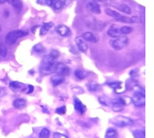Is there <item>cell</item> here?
Instances as JSON below:
<instances>
[{
  "instance_id": "obj_1",
  "label": "cell",
  "mask_w": 154,
  "mask_h": 138,
  "mask_svg": "<svg viewBox=\"0 0 154 138\" xmlns=\"http://www.w3.org/2000/svg\"><path fill=\"white\" fill-rule=\"evenodd\" d=\"M111 123L118 127H126L132 126L133 124V120L124 115H118L111 119Z\"/></svg>"
},
{
  "instance_id": "obj_2",
  "label": "cell",
  "mask_w": 154,
  "mask_h": 138,
  "mask_svg": "<svg viewBox=\"0 0 154 138\" xmlns=\"http://www.w3.org/2000/svg\"><path fill=\"white\" fill-rule=\"evenodd\" d=\"M110 45L114 49L119 51L128 45V38L126 36H119L115 39L110 41Z\"/></svg>"
},
{
  "instance_id": "obj_3",
  "label": "cell",
  "mask_w": 154,
  "mask_h": 138,
  "mask_svg": "<svg viewBox=\"0 0 154 138\" xmlns=\"http://www.w3.org/2000/svg\"><path fill=\"white\" fill-rule=\"evenodd\" d=\"M132 102L136 107H143L146 105V95L143 89L135 91L132 98Z\"/></svg>"
},
{
  "instance_id": "obj_4",
  "label": "cell",
  "mask_w": 154,
  "mask_h": 138,
  "mask_svg": "<svg viewBox=\"0 0 154 138\" xmlns=\"http://www.w3.org/2000/svg\"><path fill=\"white\" fill-rule=\"evenodd\" d=\"M53 73L58 74L61 76H68L69 74V68L64 63H59V62H54L52 64Z\"/></svg>"
},
{
  "instance_id": "obj_5",
  "label": "cell",
  "mask_w": 154,
  "mask_h": 138,
  "mask_svg": "<svg viewBox=\"0 0 154 138\" xmlns=\"http://www.w3.org/2000/svg\"><path fill=\"white\" fill-rule=\"evenodd\" d=\"M111 108L114 112H122V110L124 109L125 106L126 105L125 100L122 98H119V99H114L111 101Z\"/></svg>"
},
{
  "instance_id": "obj_6",
  "label": "cell",
  "mask_w": 154,
  "mask_h": 138,
  "mask_svg": "<svg viewBox=\"0 0 154 138\" xmlns=\"http://www.w3.org/2000/svg\"><path fill=\"white\" fill-rule=\"evenodd\" d=\"M87 26L93 30H102L105 27V24L97 20V18H92L87 22Z\"/></svg>"
},
{
  "instance_id": "obj_7",
  "label": "cell",
  "mask_w": 154,
  "mask_h": 138,
  "mask_svg": "<svg viewBox=\"0 0 154 138\" xmlns=\"http://www.w3.org/2000/svg\"><path fill=\"white\" fill-rule=\"evenodd\" d=\"M87 10L90 13H95V14H100V6L98 5L97 2L92 1V2H89L87 4Z\"/></svg>"
},
{
  "instance_id": "obj_8",
  "label": "cell",
  "mask_w": 154,
  "mask_h": 138,
  "mask_svg": "<svg viewBox=\"0 0 154 138\" xmlns=\"http://www.w3.org/2000/svg\"><path fill=\"white\" fill-rule=\"evenodd\" d=\"M74 108L76 110V112H78V113H79L80 115L84 114L86 111H87L86 105H83L82 102L79 99H77V98L74 99Z\"/></svg>"
},
{
  "instance_id": "obj_9",
  "label": "cell",
  "mask_w": 154,
  "mask_h": 138,
  "mask_svg": "<svg viewBox=\"0 0 154 138\" xmlns=\"http://www.w3.org/2000/svg\"><path fill=\"white\" fill-rule=\"evenodd\" d=\"M54 63V62H53ZM52 63H42L41 66H40V73L42 75H48V74H52L53 73V67Z\"/></svg>"
},
{
  "instance_id": "obj_10",
  "label": "cell",
  "mask_w": 154,
  "mask_h": 138,
  "mask_svg": "<svg viewBox=\"0 0 154 138\" xmlns=\"http://www.w3.org/2000/svg\"><path fill=\"white\" fill-rule=\"evenodd\" d=\"M75 41L79 51L82 52H87V49H88V45L84 40L82 38V37H78V38H75Z\"/></svg>"
},
{
  "instance_id": "obj_11",
  "label": "cell",
  "mask_w": 154,
  "mask_h": 138,
  "mask_svg": "<svg viewBox=\"0 0 154 138\" xmlns=\"http://www.w3.org/2000/svg\"><path fill=\"white\" fill-rule=\"evenodd\" d=\"M107 34H108V36H110L111 38H116L118 37L121 36V33L120 31V28L116 27V25H112V26L108 29L107 30Z\"/></svg>"
},
{
  "instance_id": "obj_12",
  "label": "cell",
  "mask_w": 154,
  "mask_h": 138,
  "mask_svg": "<svg viewBox=\"0 0 154 138\" xmlns=\"http://www.w3.org/2000/svg\"><path fill=\"white\" fill-rule=\"evenodd\" d=\"M56 31L62 37H67L70 33L69 28L68 27H66V25L63 24H60L57 26Z\"/></svg>"
},
{
  "instance_id": "obj_13",
  "label": "cell",
  "mask_w": 154,
  "mask_h": 138,
  "mask_svg": "<svg viewBox=\"0 0 154 138\" xmlns=\"http://www.w3.org/2000/svg\"><path fill=\"white\" fill-rule=\"evenodd\" d=\"M82 38L84 40L85 42H93V43H96L98 42V39L96 38L93 33L91 32H85L82 34Z\"/></svg>"
},
{
  "instance_id": "obj_14",
  "label": "cell",
  "mask_w": 154,
  "mask_h": 138,
  "mask_svg": "<svg viewBox=\"0 0 154 138\" xmlns=\"http://www.w3.org/2000/svg\"><path fill=\"white\" fill-rule=\"evenodd\" d=\"M65 78L63 76L61 75H55L52 76L51 77V83L54 87H57V86L60 85L61 83L64 82Z\"/></svg>"
},
{
  "instance_id": "obj_15",
  "label": "cell",
  "mask_w": 154,
  "mask_h": 138,
  "mask_svg": "<svg viewBox=\"0 0 154 138\" xmlns=\"http://www.w3.org/2000/svg\"><path fill=\"white\" fill-rule=\"evenodd\" d=\"M114 7L116 8L117 10H119V11L125 13V14H131L132 13L131 8L125 4H118V5H115Z\"/></svg>"
},
{
  "instance_id": "obj_16",
  "label": "cell",
  "mask_w": 154,
  "mask_h": 138,
  "mask_svg": "<svg viewBox=\"0 0 154 138\" xmlns=\"http://www.w3.org/2000/svg\"><path fill=\"white\" fill-rule=\"evenodd\" d=\"M16 108H23L26 105V101L23 99H17L13 103Z\"/></svg>"
},
{
  "instance_id": "obj_17",
  "label": "cell",
  "mask_w": 154,
  "mask_h": 138,
  "mask_svg": "<svg viewBox=\"0 0 154 138\" xmlns=\"http://www.w3.org/2000/svg\"><path fill=\"white\" fill-rule=\"evenodd\" d=\"M54 26V24L52 22H48V23H45L42 25V28H41V31H40V34L41 35H45L48 33L50 29Z\"/></svg>"
},
{
  "instance_id": "obj_18",
  "label": "cell",
  "mask_w": 154,
  "mask_h": 138,
  "mask_svg": "<svg viewBox=\"0 0 154 138\" xmlns=\"http://www.w3.org/2000/svg\"><path fill=\"white\" fill-rule=\"evenodd\" d=\"M87 88H88L89 91H91V92H96V91H99L100 89V86L97 82L92 81L90 82V83L87 84Z\"/></svg>"
},
{
  "instance_id": "obj_19",
  "label": "cell",
  "mask_w": 154,
  "mask_h": 138,
  "mask_svg": "<svg viewBox=\"0 0 154 138\" xmlns=\"http://www.w3.org/2000/svg\"><path fill=\"white\" fill-rule=\"evenodd\" d=\"M105 138H119V133H118L116 130L110 128L106 132Z\"/></svg>"
},
{
  "instance_id": "obj_20",
  "label": "cell",
  "mask_w": 154,
  "mask_h": 138,
  "mask_svg": "<svg viewBox=\"0 0 154 138\" xmlns=\"http://www.w3.org/2000/svg\"><path fill=\"white\" fill-rule=\"evenodd\" d=\"M75 76L78 79L83 80L87 77V72L83 70H76L75 71Z\"/></svg>"
},
{
  "instance_id": "obj_21",
  "label": "cell",
  "mask_w": 154,
  "mask_h": 138,
  "mask_svg": "<svg viewBox=\"0 0 154 138\" xmlns=\"http://www.w3.org/2000/svg\"><path fill=\"white\" fill-rule=\"evenodd\" d=\"M10 87L11 89L16 91V90H19V89H22L23 87H24V84L18 81H13L10 83Z\"/></svg>"
},
{
  "instance_id": "obj_22",
  "label": "cell",
  "mask_w": 154,
  "mask_h": 138,
  "mask_svg": "<svg viewBox=\"0 0 154 138\" xmlns=\"http://www.w3.org/2000/svg\"><path fill=\"white\" fill-rule=\"evenodd\" d=\"M63 1L62 0H52L51 7L54 8L55 10H59L63 6Z\"/></svg>"
},
{
  "instance_id": "obj_23",
  "label": "cell",
  "mask_w": 154,
  "mask_h": 138,
  "mask_svg": "<svg viewBox=\"0 0 154 138\" xmlns=\"http://www.w3.org/2000/svg\"><path fill=\"white\" fill-rule=\"evenodd\" d=\"M134 138H146L145 136V131L141 130H136L132 132Z\"/></svg>"
},
{
  "instance_id": "obj_24",
  "label": "cell",
  "mask_w": 154,
  "mask_h": 138,
  "mask_svg": "<svg viewBox=\"0 0 154 138\" xmlns=\"http://www.w3.org/2000/svg\"><path fill=\"white\" fill-rule=\"evenodd\" d=\"M50 131L48 128H43L39 133V138H49Z\"/></svg>"
},
{
  "instance_id": "obj_25",
  "label": "cell",
  "mask_w": 154,
  "mask_h": 138,
  "mask_svg": "<svg viewBox=\"0 0 154 138\" xmlns=\"http://www.w3.org/2000/svg\"><path fill=\"white\" fill-rule=\"evenodd\" d=\"M6 2H8L10 4L13 5L16 9H19L20 10L22 7V3L20 0H6Z\"/></svg>"
},
{
  "instance_id": "obj_26",
  "label": "cell",
  "mask_w": 154,
  "mask_h": 138,
  "mask_svg": "<svg viewBox=\"0 0 154 138\" xmlns=\"http://www.w3.org/2000/svg\"><path fill=\"white\" fill-rule=\"evenodd\" d=\"M105 13H106V14H107V15L110 16V17H114V18H117V17H119V16L121 15L119 13L115 11V10H111V9H106Z\"/></svg>"
},
{
  "instance_id": "obj_27",
  "label": "cell",
  "mask_w": 154,
  "mask_h": 138,
  "mask_svg": "<svg viewBox=\"0 0 154 138\" xmlns=\"http://www.w3.org/2000/svg\"><path fill=\"white\" fill-rule=\"evenodd\" d=\"M34 51L35 52L38 53H43L45 52V49L43 45H42V44H37L36 45L34 46Z\"/></svg>"
},
{
  "instance_id": "obj_28",
  "label": "cell",
  "mask_w": 154,
  "mask_h": 138,
  "mask_svg": "<svg viewBox=\"0 0 154 138\" xmlns=\"http://www.w3.org/2000/svg\"><path fill=\"white\" fill-rule=\"evenodd\" d=\"M7 55V48L3 43L0 44V55L2 57H6Z\"/></svg>"
},
{
  "instance_id": "obj_29",
  "label": "cell",
  "mask_w": 154,
  "mask_h": 138,
  "mask_svg": "<svg viewBox=\"0 0 154 138\" xmlns=\"http://www.w3.org/2000/svg\"><path fill=\"white\" fill-rule=\"evenodd\" d=\"M132 30H133V28L131 27L128 26H123L122 27L120 28V31L122 34H130V33L132 32Z\"/></svg>"
},
{
  "instance_id": "obj_30",
  "label": "cell",
  "mask_w": 154,
  "mask_h": 138,
  "mask_svg": "<svg viewBox=\"0 0 154 138\" xmlns=\"http://www.w3.org/2000/svg\"><path fill=\"white\" fill-rule=\"evenodd\" d=\"M115 20L116 21H119V22H122V23H130V18L129 17H125V16H122L120 15L119 17H117V18H115Z\"/></svg>"
},
{
  "instance_id": "obj_31",
  "label": "cell",
  "mask_w": 154,
  "mask_h": 138,
  "mask_svg": "<svg viewBox=\"0 0 154 138\" xmlns=\"http://www.w3.org/2000/svg\"><path fill=\"white\" fill-rule=\"evenodd\" d=\"M52 58L53 60H55V59H57L58 58V57L60 56V52L58 51V50H55V49H53L51 50V52L49 53L48 54Z\"/></svg>"
},
{
  "instance_id": "obj_32",
  "label": "cell",
  "mask_w": 154,
  "mask_h": 138,
  "mask_svg": "<svg viewBox=\"0 0 154 138\" xmlns=\"http://www.w3.org/2000/svg\"><path fill=\"white\" fill-rule=\"evenodd\" d=\"M142 17H139V16H133L130 18V23H132V24H139V23H142Z\"/></svg>"
},
{
  "instance_id": "obj_33",
  "label": "cell",
  "mask_w": 154,
  "mask_h": 138,
  "mask_svg": "<svg viewBox=\"0 0 154 138\" xmlns=\"http://www.w3.org/2000/svg\"><path fill=\"white\" fill-rule=\"evenodd\" d=\"M39 5L42 6H51V3H52V0H37Z\"/></svg>"
},
{
  "instance_id": "obj_34",
  "label": "cell",
  "mask_w": 154,
  "mask_h": 138,
  "mask_svg": "<svg viewBox=\"0 0 154 138\" xmlns=\"http://www.w3.org/2000/svg\"><path fill=\"white\" fill-rule=\"evenodd\" d=\"M99 102H100L102 105H105V106H107L108 105H109V103H108V102H109V100H108V99L105 96L100 97Z\"/></svg>"
},
{
  "instance_id": "obj_35",
  "label": "cell",
  "mask_w": 154,
  "mask_h": 138,
  "mask_svg": "<svg viewBox=\"0 0 154 138\" xmlns=\"http://www.w3.org/2000/svg\"><path fill=\"white\" fill-rule=\"evenodd\" d=\"M55 112H56L57 114H59V115H64L66 112V107L65 105H63L62 106V107H60V108H56Z\"/></svg>"
},
{
  "instance_id": "obj_36",
  "label": "cell",
  "mask_w": 154,
  "mask_h": 138,
  "mask_svg": "<svg viewBox=\"0 0 154 138\" xmlns=\"http://www.w3.org/2000/svg\"><path fill=\"white\" fill-rule=\"evenodd\" d=\"M130 76H131V79L136 81V78L138 77V70L137 69H135V70H132L130 72Z\"/></svg>"
},
{
  "instance_id": "obj_37",
  "label": "cell",
  "mask_w": 154,
  "mask_h": 138,
  "mask_svg": "<svg viewBox=\"0 0 154 138\" xmlns=\"http://www.w3.org/2000/svg\"><path fill=\"white\" fill-rule=\"evenodd\" d=\"M53 138H69L66 135L62 134L61 133L55 132L53 133Z\"/></svg>"
},
{
  "instance_id": "obj_38",
  "label": "cell",
  "mask_w": 154,
  "mask_h": 138,
  "mask_svg": "<svg viewBox=\"0 0 154 138\" xmlns=\"http://www.w3.org/2000/svg\"><path fill=\"white\" fill-rule=\"evenodd\" d=\"M34 91V87L32 85L28 86V91H27V94H30Z\"/></svg>"
},
{
  "instance_id": "obj_39",
  "label": "cell",
  "mask_w": 154,
  "mask_h": 138,
  "mask_svg": "<svg viewBox=\"0 0 154 138\" xmlns=\"http://www.w3.org/2000/svg\"><path fill=\"white\" fill-rule=\"evenodd\" d=\"M75 89H76V91H74V92L75 93V94H79V95H80V94H82V91H79V90H82V88H81L80 87H75Z\"/></svg>"
},
{
  "instance_id": "obj_40",
  "label": "cell",
  "mask_w": 154,
  "mask_h": 138,
  "mask_svg": "<svg viewBox=\"0 0 154 138\" xmlns=\"http://www.w3.org/2000/svg\"><path fill=\"white\" fill-rule=\"evenodd\" d=\"M94 1L96 2H105L108 1V0H94Z\"/></svg>"
},
{
  "instance_id": "obj_41",
  "label": "cell",
  "mask_w": 154,
  "mask_h": 138,
  "mask_svg": "<svg viewBox=\"0 0 154 138\" xmlns=\"http://www.w3.org/2000/svg\"><path fill=\"white\" fill-rule=\"evenodd\" d=\"M6 2V0H0V4H3Z\"/></svg>"
},
{
  "instance_id": "obj_42",
  "label": "cell",
  "mask_w": 154,
  "mask_h": 138,
  "mask_svg": "<svg viewBox=\"0 0 154 138\" xmlns=\"http://www.w3.org/2000/svg\"><path fill=\"white\" fill-rule=\"evenodd\" d=\"M1 30H2V28H1V27H0V32H1Z\"/></svg>"
}]
</instances>
